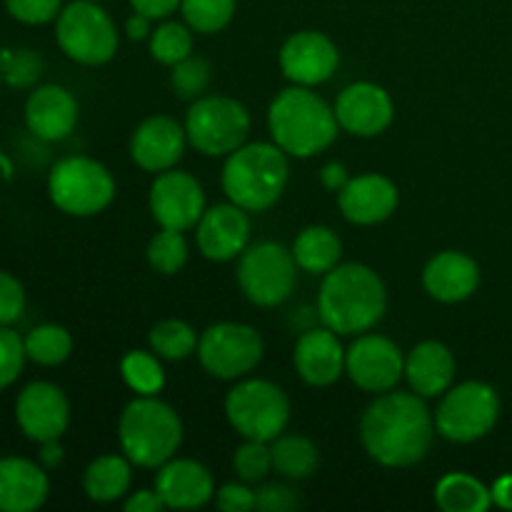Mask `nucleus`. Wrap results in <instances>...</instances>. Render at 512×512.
I'll return each mask as SVG.
<instances>
[{"instance_id": "1", "label": "nucleus", "mask_w": 512, "mask_h": 512, "mask_svg": "<svg viewBox=\"0 0 512 512\" xmlns=\"http://www.w3.org/2000/svg\"><path fill=\"white\" fill-rule=\"evenodd\" d=\"M433 430V415L420 395L385 393L363 413L360 443L375 463L408 468L428 455Z\"/></svg>"}, {"instance_id": "2", "label": "nucleus", "mask_w": 512, "mask_h": 512, "mask_svg": "<svg viewBox=\"0 0 512 512\" xmlns=\"http://www.w3.org/2000/svg\"><path fill=\"white\" fill-rule=\"evenodd\" d=\"M388 293L368 265H335L325 273L318 295V313L325 328L338 335L365 333L385 313Z\"/></svg>"}, {"instance_id": "3", "label": "nucleus", "mask_w": 512, "mask_h": 512, "mask_svg": "<svg viewBox=\"0 0 512 512\" xmlns=\"http://www.w3.org/2000/svg\"><path fill=\"white\" fill-rule=\"evenodd\" d=\"M270 135L275 145L295 158H310L328 148L338 135V118L320 95L305 85L283 90L268 113Z\"/></svg>"}, {"instance_id": "4", "label": "nucleus", "mask_w": 512, "mask_h": 512, "mask_svg": "<svg viewBox=\"0 0 512 512\" xmlns=\"http://www.w3.org/2000/svg\"><path fill=\"white\" fill-rule=\"evenodd\" d=\"M288 183L285 150L270 143L240 145L223 168V190L230 203L250 213L273 208Z\"/></svg>"}, {"instance_id": "5", "label": "nucleus", "mask_w": 512, "mask_h": 512, "mask_svg": "<svg viewBox=\"0 0 512 512\" xmlns=\"http://www.w3.org/2000/svg\"><path fill=\"white\" fill-rule=\"evenodd\" d=\"M120 445L130 463L140 468H160L180 448L183 425L178 413L155 395H140L120 415Z\"/></svg>"}, {"instance_id": "6", "label": "nucleus", "mask_w": 512, "mask_h": 512, "mask_svg": "<svg viewBox=\"0 0 512 512\" xmlns=\"http://www.w3.org/2000/svg\"><path fill=\"white\" fill-rule=\"evenodd\" d=\"M48 193L55 208L75 218H88L113 203L115 180L98 160L73 155L60 160L48 178Z\"/></svg>"}, {"instance_id": "7", "label": "nucleus", "mask_w": 512, "mask_h": 512, "mask_svg": "<svg viewBox=\"0 0 512 512\" xmlns=\"http://www.w3.org/2000/svg\"><path fill=\"white\" fill-rule=\"evenodd\" d=\"M250 115L245 105L225 95H203L195 100L185 118V135L198 153L218 158L230 155L245 143Z\"/></svg>"}, {"instance_id": "8", "label": "nucleus", "mask_w": 512, "mask_h": 512, "mask_svg": "<svg viewBox=\"0 0 512 512\" xmlns=\"http://www.w3.org/2000/svg\"><path fill=\"white\" fill-rule=\"evenodd\" d=\"M55 38L70 60L83 65L108 63L118 50V30L95 0L65 5L58 15Z\"/></svg>"}, {"instance_id": "9", "label": "nucleus", "mask_w": 512, "mask_h": 512, "mask_svg": "<svg viewBox=\"0 0 512 512\" xmlns=\"http://www.w3.org/2000/svg\"><path fill=\"white\" fill-rule=\"evenodd\" d=\"M225 413H228L230 425L245 440L270 443L288 425L290 403L278 385L268 380H245L228 393Z\"/></svg>"}, {"instance_id": "10", "label": "nucleus", "mask_w": 512, "mask_h": 512, "mask_svg": "<svg viewBox=\"0 0 512 512\" xmlns=\"http://www.w3.org/2000/svg\"><path fill=\"white\" fill-rule=\"evenodd\" d=\"M500 418V398L495 388L480 380H468L445 398L435 415V428L453 443H475L495 428Z\"/></svg>"}, {"instance_id": "11", "label": "nucleus", "mask_w": 512, "mask_h": 512, "mask_svg": "<svg viewBox=\"0 0 512 512\" xmlns=\"http://www.w3.org/2000/svg\"><path fill=\"white\" fill-rule=\"evenodd\" d=\"M295 263L293 253L278 243L250 245L240 253L238 285L245 298L260 308H275L285 303L295 288Z\"/></svg>"}, {"instance_id": "12", "label": "nucleus", "mask_w": 512, "mask_h": 512, "mask_svg": "<svg viewBox=\"0 0 512 512\" xmlns=\"http://www.w3.org/2000/svg\"><path fill=\"white\" fill-rule=\"evenodd\" d=\"M198 358L213 378L235 380L263 358V338L243 323L210 325L198 340Z\"/></svg>"}, {"instance_id": "13", "label": "nucleus", "mask_w": 512, "mask_h": 512, "mask_svg": "<svg viewBox=\"0 0 512 512\" xmlns=\"http://www.w3.org/2000/svg\"><path fill=\"white\" fill-rule=\"evenodd\" d=\"M345 370L365 393H388L405 373V360L393 340L383 335H363L345 353Z\"/></svg>"}, {"instance_id": "14", "label": "nucleus", "mask_w": 512, "mask_h": 512, "mask_svg": "<svg viewBox=\"0 0 512 512\" xmlns=\"http://www.w3.org/2000/svg\"><path fill=\"white\" fill-rule=\"evenodd\" d=\"M15 420L25 438L33 443L60 440L70 423L68 398L58 385L45 383V380L25 385L15 400Z\"/></svg>"}, {"instance_id": "15", "label": "nucleus", "mask_w": 512, "mask_h": 512, "mask_svg": "<svg viewBox=\"0 0 512 512\" xmlns=\"http://www.w3.org/2000/svg\"><path fill=\"white\" fill-rule=\"evenodd\" d=\"M150 210L163 228L188 230L205 213V195L198 180L183 170H165L150 188Z\"/></svg>"}, {"instance_id": "16", "label": "nucleus", "mask_w": 512, "mask_h": 512, "mask_svg": "<svg viewBox=\"0 0 512 512\" xmlns=\"http://www.w3.org/2000/svg\"><path fill=\"white\" fill-rule=\"evenodd\" d=\"M338 63L340 55L333 40L315 30L290 35L280 50V68H283L285 78L293 80L295 85H305V88L333 78Z\"/></svg>"}, {"instance_id": "17", "label": "nucleus", "mask_w": 512, "mask_h": 512, "mask_svg": "<svg viewBox=\"0 0 512 512\" xmlns=\"http://www.w3.org/2000/svg\"><path fill=\"white\" fill-rule=\"evenodd\" d=\"M338 125L360 138H373L383 133L393 120V100L380 85L353 83L338 95L335 103Z\"/></svg>"}, {"instance_id": "18", "label": "nucleus", "mask_w": 512, "mask_h": 512, "mask_svg": "<svg viewBox=\"0 0 512 512\" xmlns=\"http://www.w3.org/2000/svg\"><path fill=\"white\" fill-rule=\"evenodd\" d=\"M250 238L248 215L240 205H215L198 220V248L215 263L238 258Z\"/></svg>"}, {"instance_id": "19", "label": "nucleus", "mask_w": 512, "mask_h": 512, "mask_svg": "<svg viewBox=\"0 0 512 512\" xmlns=\"http://www.w3.org/2000/svg\"><path fill=\"white\" fill-rule=\"evenodd\" d=\"M185 130L168 115H153L135 128L130 155L148 173H165L173 168L185 150Z\"/></svg>"}, {"instance_id": "20", "label": "nucleus", "mask_w": 512, "mask_h": 512, "mask_svg": "<svg viewBox=\"0 0 512 512\" xmlns=\"http://www.w3.org/2000/svg\"><path fill=\"white\" fill-rule=\"evenodd\" d=\"M338 205L350 223H383L398 208V188L385 175H358L343 185V190L338 193Z\"/></svg>"}, {"instance_id": "21", "label": "nucleus", "mask_w": 512, "mask_h": 512, "mask_svg": "<svg viewBox=\"0 0 512 512\" xmlns=\"http://www.w3.org/2000/svg\"><path fill=\"white\" fill-rule=\"evenodd\" d=\"M25 123L40 140H63L78 123V103L63 85H40L25 103Z\"/></svg>"}, {"instance_id": "22", "label": "nucleus", "mask_w": 512, "mask_h": 512, "mask_svg": "<svg viewBox=\"0 0 512 512\" xmlns=\"http://www.w3.org/2000/svg\"><path fill=\"white\" fill-rule=\"evenodd\" d=\"M155 490L163 498L165 508L193 510L203 508L215 493L213 475L195 460H168L160 465Z\"/></svg>"}, {"instance_id": "23", "label": "nucleus", "mask_w": 512, "mask_h": 512, "mask_svg": "<svg viewBox=\"0 0 512 512\" xmlns=\"http://www.w3.org/2000/svg\"><path fill=\"white\" fill-rule=\"evenodd\" d=\"M295 370L315 388L333 385L345 370V350L330 328L308 330L295 343Z\"/></svg>"}, {"instance_id": "24", "label": "nucleus", "mask_w": 512, "mask_h": 512, "mask_svg": "<svg viewBox=\"0 0 512 512\" xmlns=\"http://www.w3.org/2000/svg\"><path fill=\"white\" fill-rule=\"evenodd\" d=\"M423 285L440 303H460L478 290L480 268L470 255L445 250L425 265Z\"/></svg>"}, {"instance_id": "25", "label": "nucleus", "mask_w": 512, "mask_h": 512, "mask_svg": "<svg viewBox=\"0 0 512 512\" xmlns=\"http://www.w3.org/2000/svg\"><path fill=\"white\" fill-rule=\"evenodd\" d=\"M43 465L25 458H0V512H33L48 500Z\"/></svg>"}, {"instance_id": "26", "label": "nucleus", "mask_w": 512, "mask_h": 512, "mask_svg": "<svg viewBox=\"0 0 512 512\" xmlns=\"http://www.w3.org/2000/svg\"><path fill=\"white\" fill-rule=\"evenodd\" d=\"M408 383L420 398H438L450 388L455 378V358L438 340H425L415 345L405 358Z\"/></svg>"}, {"instance_id": "27", "label": "nucleus", "mask_w": 512, "mask_h": 512, "mask_svg": "<svg viewBox=\"0 0 512 512\" xmlns=\"http://www.w3.org/2000/svg\"><path fill=\"white\" fill-rule=\"evenodd\" d=\"M343 255V243L338 235L325 225H310L295 238L293 258L298 268L310 275H325L338 265Z\"/></svg>"}, {"instance_id": "28", "label": "nucleus", "mask_w": 512, "mask_h": 512, "mask_svg": "<svg viewBox=\"0 0 512 512\" xmlns=\"http://www.w3.org/2000/svg\"><path fill=\"white\" fill-rule=\"evenodd\" d=\"M130 478L133 473H130L128 460L120 455H103L88 465L83 475V488L95 503H113L128 493Z\"/></svg>"}, {"instance_id": "29", "label": "nucleus", "mask_w": 512, "mask_h": 512, "mask_svg": "<svg viewBox=\"0 0 512 512\" xmlns=\"http://www.w3.org/2000/svg\"><path fill=\"white\" fill-rule=\"evenodd\" d=\"M435 503L445 512H485L493 505V495L468 473H450L435 488Z\"/></svg>"}, {"instance_id": "30", "label": "nucleus", "mask_w": 512, "mask_h": 512, "mask_svg": "<svg viewBox=\"0 0 512 512\" xmlns=\"http://www.w3.org/2000/svg\"><path fill=\"white\" fill-rule=\"evenodd\" d=\"M273 468L288 480H305L318 468V448L303 435H278L270 445Z\"/></svg>"}, {"instance_id": "31", "label": "nucleus", "mask_w": 512, "mask_h": 512, "mask_svg": "<svg viewBox=\"0 0 512 512\" xmlns=\"http://www.w3.org/2000/svg\"><path fill=\"white\" fill-rule=\"evenodd\" d=\"M23 340L28 360L45 365V368L65 363L68 355L73 353V338H70V333L63 325H38Z\"/></svg>"}, {"instance_id": "32", "label": "nucleus", "mask_w": 512, "mask_h": 512, "mask_svg": "<svg viewBox=\"0 0 512 512\" xmlns=\"http://www.w3.org/2000/svg\"><path fill=\"white\" fill-rule=\"evenodd\" d=\"M150 348L158 358L185 360L198 348V335L183 320H163L150 330Z\"/></svg>"}, {"instance_id": "33", "label": "nucleus", "mask_w": 512, "mask_h": 512, "mask_svg": "<svg viewBox=\"0 0 512 512\" xmlns=\"http://www.w3.org/2000/svg\"><path fill=\"white\" fill-rule=\"evenodd\" d=\"M120 373H123L128 388L138 395H155L165 385L163 365L158 363L155 355L143 353V350H130L120 363Z\"/></svg>"}, {"instance_id": "34", "label": "nucleus", "mask_w": 512, "mask_h": 512, "mask_svg": "<svg viewBox=\"0 0 512 512\" xmlns=\"http://www.w3.org/2000/svg\"><path fill=\"white\" fill-rule=\"evenodd\" d=\"M185 20L195 33H218L233 20L235 0H183Z\"/></svg>"}, {"instance_id": "35", "label": "nucleus", "mask_w": 512, "mask_h": 512, "mask_svg": "<svg viewBox=\"0 0 512 512\" xmlns=\"http://www.w3.org/2000/svg\"><path fill=\"white\" fill-rule=\"evenodd\" d=\"M188 260V243L180 230L163 228L148 245V263L155 273L175 275Z\"/></svg>"}, {"instance_id": "36", "label": "nucleus", "mask_w": 512, "mask_h": 512, "mask_svg": "<svg viewBox=\"0 0 512 512\" xmlns=\"http://www.w3.org/2000/svg\"><path fill=\"white\" fill-rule=\"evenodd\" d=\"M43 68V58L35 50H0V73H3V83H8L10 88H30V85H35L43 75Z\"/></svg>"}, {"instance_id": "37", "label": "nucleus", "mask_w": 512, "mask_h": 512, "mask_svg": "<svg viewBox=\"0 0 512 512\" xmlns=\"http://www.w3.org/2000/svg\"><path fill=\"white\" fill-rule=\"evenodd\" d=\"M193 53V33L180 23H165L150 35V55L163 65H175Z\"/></svg>"}, {"instance_id": "38", "label": "nucleus", "mask_w": 512, "mask_h": 512, "mask_svg": "<svg viewBox=\"0 0 512 512\" xmlns=\"http://www.w3.org/2000/svg\"><path fill=\"white\" fill-rule=\"evenodd\" d=\"M210 63L200 55H188L180 63L173 65L170 73V85H173L175 95L183 100H198L210 85Z\"/></svg>"}, {"instance_id": "39", "label": "nucleus", "mask_w": 512, "mask_h": 512, "mask_svg": "<svg viewBox=\"0 0 512 512\" xmlns=\"http://www.w3.org/2000/svg\"><path fill=\"white\" fill-rule=\"evenodd\" d=\"M233 468L245 483H258L273 470V453L263 440H248L235 450Z\"/></svg>"}, {"instance_id": "40", "label": "nucleus", "mask_w": 512, "mask_h": 512, "mask_svg": "<svg viewBox=\"0 0 512 512\" xmlns=\"http://www.w3.org/2000/svg\"><path fill=\"white\" fill-rule=\"evenodd\" d=\"M28 360L25 355V340L8 325H0V390L13 385L18 375L23 373V365Z\"/></svg>"}, {"instance_id": "41", "label": "nucleus", "mask_w": 512, "mask_h": 512, "mask_svg": "<svg viewBox=\"0 0 512 512\" xmlns=\"http://www.w3.org/2000/svg\"><path fill=\"white\" fill-rule=\"evenodd\" d=\"M63 0H5V10L25 25L50 23L60 15Z\"/></svg>"}, {"instance_id": "42", "label": "nucleus", "mask_w": 512, "mask_h": 512, "mask_svg": "<svg viewBox=\"0 0 512 512\" xmlns=\"http://www.w3.org/2000/svg\"><path fill=\"white\" fill-rule=\"evenodd\" d=\"M25 310V290L18 278L0 270V325H13Z\"/></svg>"}, {"instance_id": "43", "label": "nucleus", "mask_w": 512, "mask_h": 512, "mask_svg": "<svg viewBox=\"0 0 512 512\" xmlns=\"http://www.w3.org/2000/svg\"><path fill=\"white\" fill-rule=\"evenodd\" d=\"M300 495L283 483H268L255 490V508L263 512H290L298 510Z\"/></svg>"}, {"instance_id": "44", "label": "nucleus", "mask_w": 512, "mask_h": 512, "mask_svg": "<svg viewBox=\"0 0 512 512\" xmlns=\"http://www.w3.org/2000/svg\"><path fill=\"white\" fill-rule=\"evenodd\" d=\"M218 508L223 512H248L255 508V490L245 485L228 483L218 490Z\"/></svg>"}, {"instance_id": "45", "label": "nucleus", "mask_w": 512, "mask_h": 512, "mask_svg": "<svg viewBox=\"0 0 512 512\" xmlns=\"http://www.w3.org/2000/svg\"><path fill=\"white\" fill-rule=\"evenodd\" d=\"M165 503L158 495V490H138L125 500V510L128 512H158L163 510Z\"/></svg>"}, {"instance_id": "46", "label": "nucleus", "mask_w": 512, "mask_h": 512, "mask_svg": "<svg viewBox=\"0 0 512 512\" xmlns=\"http://www.w3.org/2000/svg\"><path fill=\"white\" fill-rule=\"evenodd\" d=\"M135 13H143L148 18H168L183 0H130Z\"/></svg>"}, {"instance_id": "47", "label": "nucleus", "mask_w": 512, "mask_h": 512, "mask_svg": "<svg viewBox=\"0 0 512 512\" xmlns=\"http://www.w3.org/2000/svg\"><path fill=\"white\" fill-rule=\"evenodd\" d=\"M320 183H323L328 190L340 193V190H343V185L348 183V170H345V165H340V163H328L323 168V173H320Z\"/></svg>"}, {"instance_id": "48", "label": "nucleus", "mask_w": 512, "mask_h": 512, "mask_svg": "<svg viewBox=\"0 0 512 512\" xmlns=\"http://www.w3.org/2000/svg\"><path fill=\"white\" fill-rule=\"evenodd\" d=\"M493 495V503L503 510H512V475H503V478L495 480V485L490 488Z\"/></svg>"}, {"instance_id": "49", "label": "nucleus", "mask_w": 512, "mask_h": 512, "mask_svg": "<svg viewBox=\"0 0 512 512\" xmlns=\"http://www.w3.org/2000/svg\"><path fill=\"white\" fill-rule=\"evenodd\" d=\"M40 445H43V448H40V465H43L45 470L58 468L60 460H63V448H60L58 440H48V443Z\"/></svg>"}, {"instance_id": "50", "label": "nucleus", "mask_w": 512, "mask_h": 512, "mask_svg": "<svg viewBox=\"0 0 512 512\" xmlns=\"http://www.w3.org/2000/svg\"><path fill=\"white\" fill-rule=\"evenodd\" d=\"M150 20L148 15L143 13H135L133 18H128V23H125V33H128L130 40H143L145 35L150 33Z\"/></svg>"}, {"instance_id": "51", "label": "nucleus", "mask_w": 512, "mask_h": 512, "mask_svg": "<svg viewBox=\"0 0 512 512\" xmlns=\"http://www.w3.org/2000/svg\"><path fill=\"white\" fill-rule=\"evenodd\" d=\"M0 83H3V73H0Z\"/></svg>"}, {"instance_id": "52", "label": "nucleus", "mask_w": 512, "mask_h": 512, "mask_svg": "<svg viewBox=\"0 0 512 512\" xmlns=\"http://www.w3.org/2000/svg\"><path fill=\"white\" fill-rule=\"evenodd\" d=\"M95 3H98V0H95Z\"/></svg>"}]
</instances>
